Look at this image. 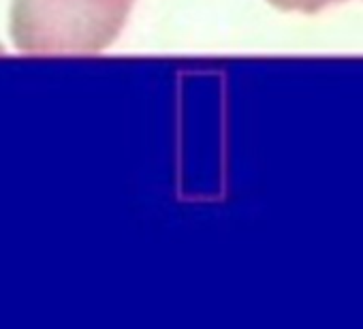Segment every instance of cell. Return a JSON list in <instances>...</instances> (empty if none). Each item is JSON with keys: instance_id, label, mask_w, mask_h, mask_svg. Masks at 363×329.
Here are the masks:
<instances>
[{"instance_id": "obj_2", "label": "cell", "mask_w": 363, "mask_h": 329, "mask_svg": "<svg viewBox=\"0 0 363 329\" xmlns=\"http://www.w3.org/2000/svg\"><path fill=\"white\" fill-rule=\"evenodd\" d=\"M267 3L280 11H297V13H318L331 5L344 3V0H267Z\"/></svg>"}, {"instance_id": "obj_1", "label": "cell", "mask_w": 363, "mask_h": 329, "mask_svg": "<svg viewBox=\"0 0 363 329\" xmlns=\"http://www.w3.org/2000/svg\"><path fill=\"white\" fill-rule=\"evenodd\" d=\"M135 0H11L9 33L24 54H96L122 33Z\"/></svg>"}]
</instances>
